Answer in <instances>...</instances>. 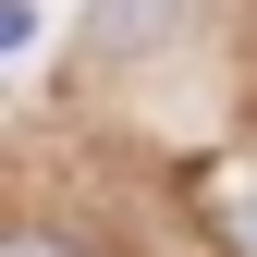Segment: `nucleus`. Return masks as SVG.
<instances>
[{"mask_svg": "<svg viewBox=\"0 0 257 257\" xmlns=\"http://www.w3.org/2000/svg\"><path fill=\"white\" fill-rule=\"evenodd\" d=\"M159 25H172V0H98V37H110V49H135V37H159Z\"/></svg>", "mask_w": 257, "mask_h": 257, "instance_id": "f03ea898", "label": "nucleus"}, {"mask_svg": "<svg viewBox=\"0 0 257 257\" xmlns=\"http://www.w3.org/2000/svg\"><path fill=\"white\" fill-rule=\"evenodd\" d=\"M13 257H61V245H49V233H25V245H13Z\"/></svg>", "mask_w": 257, "mask_h": 257, "instance_id": "7ed1b4c3", "label": "nucleus"}, {"mask_svg": "<svg viewBox=\"0 0 257 257\" xmlns=\"http://www.w3.org/2000/svg\"><path fill=\"white\" fill-rule=\"evenodd\" d=\"M208 220L233 233L245 257H257V172H220V196H208Z\"/></svg>", "mask_w": 257, "mask_h": 257, "instance_id": "f257e3e1", "label": "nucleus"}]
</instances>
